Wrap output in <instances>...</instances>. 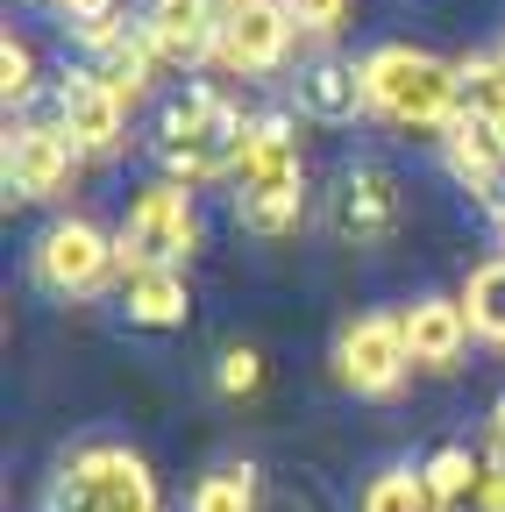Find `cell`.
I'll list each match as a JSON object with an SVG mask.
<instances>
[{"instance_id": "obj_6", "label": "cell", "mask_w": 505, "mask_h": 512, "mask_svg": "<svg viewBox=\"0 0 505 512\" xmlns=\"http://www.w3.org/2000/svg\"><path fill=\"white\" fill-rule=\"evenodd\" d=\"M29 278H36V292L65 299V306H86V299H100L107 285L121 292L114 228H100V221H86V214H57V221L29 242Z\"/></svg>"}, {"instance_id": "obj_17", "label": "cell", "mask_w": 505, "mask_h": 512, "mask_svg": "<svg viewBox=\"0 0 505 512\" xmlns=\"http://www.w3.org/2000/svg\"><path fill=\"white\" fill-rule=\"evenodd\" d=\"M463 313H470V335L484 349H505V256H484V264L463 278Z\"/></svg>"}, {"instance_id": "obj_19", "label": "cell", "mask_w": 505, "mask_h": 512, "mask_svg": "<svg viewBox=\"0 0 505 512\" xmlns=\"http://www.w3.org/2000/svg\"><path fill=\"white\" fill-rule=\"evenodd\" d=\"M420 477L434 484V498H441V505H477V484H484V448L441 441L434 456L420 463Z\"/></svg>"}, {"instance_id": "obj_16", "label": "cell", "mask_w": 505, "mask_h": 512, "mask_svg": "<svg viewBox=\"0 0 505 512\" xmlns=\"http://www.w3.org/2000/svg\"><path fill=\"white\" fill-rule=\"evenodd\" d=\"M121 313L136 328H185L193 320V285H185V271H129L121 278Z\"/></svg>"}, {"instance_id": "obj_15", "label": "cell", "mask_w": 505, "mask_h": 512, "mask_svg": "<svg viewBox=\"0 0 505 512\" xmlns=\"http://www.w3.org/2000/svg\"><path fill=\"white\" fill-rule=\"evenodd\" d=\"M441 164H449V178L470 192V200L491 214L498 207V185H505V150L491 136V121L484 114H463L449 121V136H441Z\"/></svg>"}, {"instance_id": "obj_4", "label": "cell", "mask_w": 505, "mask_h": 512, "mask_svg": "<svg viewBox=\"0 0 505 512\" xmlns=\"http://www.w3.org/2000/svg\"><path fill=\"white\" fill-rule=\"evenodd\" d=\"M43 512H164V491H157V470L121 441H86L57 463L50 491H43Z\"/></svg>"}, {"instance_id": "obj_12", "label": "cell", "mask_w": 505, "mask_h": 512, "mask_svg": "<svg viewBox=\"0 0 505 512\" xmlns=\"http://www.w3.org/2000/svg\"><path fill=\"white\" fill-rule=\"evenodd\" d=\"M143 36L157 43L164 72H207L221 43V0H143Z\"/></svg>"}, {"instance_id": "obj_26", "label": "cell", "mask_w": 505, "mask_h": 512, "mask_svg": "<svg viewBox=\"0 0 505 512\" xmlns=\"http://www.w3.org/2000/svg\"><path fill=\"white\" fill-rule=\"evenodd\" d=\"M477 512H505V470L484 463V484H477Z\"/></svg>"}, {"instance_id": "obj_13", "label": "cell", "mask_w": 505, "mask_h": 512, "mask_svg": "<svg viewBox=\"0 0 505 512\" xmlns=\"http://www.w3.org/2000/svg\"><path fill=\"white\" fill-rule=\"evenodd\" d=\"M292 86V114L321 121V128H356L370 107H363V72L356 57H335V50H313L299 57V72L285 79Z\"/></svg>"}, {"instance_id": "obj_28", "label": "cell", "mask_w": 505, "mask_h": 512, "mask_svg": "<svg viewBox=\"0 0 505 512\" xmlns=\"http://www.w3.org/2000/svg\"><path fill=\"white\" fill-rule=\"evenodd\" d=\"M242 8H257V0H221V22H228V15H242Z\"/></svg>"}, {"instance_id": "obj_5", "label": "cell", "mask_w": 505, "mask_h": 512, "mask_svg": "<svg viewBox=\"0 0 505 512\" xmlns=\"http://www.w3.org/2000/svg\"><path fill=\"white\" fill-rule=\"evenodd\" d=\"M207 228H200V207H193V192L171 185V178H150L129 214L114 221V249H121V278L129 271H185L200 256Z\"/></svg>"}, {"instance_id": "obj_1", "label": "cell", "mask_w": 505, "mask_h": 512, "mask_svg": "<svg viewBox=\"0 0 505 512\" xmlns=\"http://www.w3.org/2000/svg\"><path fill=\"white\" fill-rule=\"evenodd\" d=\"M356 72H363V107L370 121H385L399 128V136H427L441 143L449 136V121H463V72H456V57H434L420 43H370L356 57Z\"/></svg>"}, {"instance_id": "obj_3", "label": "cell", "mask_w": 505, "mask_h": 512, "mask_svg": "<svg viewBox=\"0 0 505 512\" xmlns=\"http://www.w3.org/2000/svg\"><path fill=\"white\" fill-rule=\"evenodd\" d=\"M235 221L249 235H292L306 221V157H299V121L292 107H249L242 157H235Z\"/></svg>"}, {"instance_id": "obj_27", "label": "cell", "mask_w": 505, "mask_h": 512, "mask_svg": "<svg viewBox=\"0 0 505 512\" xmlns=\"http://www.w3.org/2000/svg\"><path fill=\"white\" fill-rule=\"evenodd\" d=\"M491 235H498V256H505V207L491 214Z\"/></svg>"}, {"instance_id": "obj_22", "label": "cell", "mask_w": 505, "mask_h": 512, "mask_svg": "<svg viewBox=\"0 0 505 512\" xmlns=\"http://www.w3.org/2000/svg\"><path fill=\"white\" fill-rule=\"evenodd\" d=\"M257 384H264V356L257 349H249V342L221 349V363H214V392L221 399H257Z\"/></svg>"}, {"instance_id": "obj_20", "label": "cell", "mask_w": 505, "mask_h": 512, "mask_svg": "<svg viewBox=\"0 0 505 512\" xmlns=\"http://www.w3.org/2000/svg\"><path fill=\"white\" fill-rule=\"evenodd\" d=\"M185 512H264V484H257V463H221L193 484Z\"/></svg>"}, {"instance_id": "obj_2", "label": "cell", "mask_w": 505, "mask_h": 512, "mask_svg": "<svg viewBox=\"0 0 505 512\" xmlns=\"http://www.w3.org/2000/svg\"><path fill=\"white\" fill-rule=\"evenodd\" d=\"M242 128L249 114L214 86V79H185L178 93L157 100V128H150V157L171 185L200 192V185H221L235 178V157H242Z\"/></svg>"}, {"instance_id": "obj_10", "label": "cell", "mask_w": 505, "mask_h": 512, "mask_svg": "<svg viewBox=\"0 0 505 512\" xmlns=\"http://www.w3.org/2000/svg\"><path fill=\"white\" fill-rule=\"evenodd\" d=\"M299 50V22L285 15V0H257L221 22V43H214V72L228 79H278Z\"/></svg>"}, {"instance_id": "obj_14", "label": "cell", "mask_w": 505, "mask_h": 512, "mask_svg": "<svg viewBox=\"0 0 505 512\" xmlns=\"http://www.w3.org/2000/svg\"><path fill=\"white\" fill-rule=\"evenodd\" d=\"M399 328H406L413 370H456L463 349L477 342V335H470V313H463L456 292H420L413 306H399Z\"/></svg>"}, {"instance_id": "obj_24", "label": "cell", "mask_w": 505, "mask_h": 512, "mask_svg": "<svg viewBox=\"0 0 505 512\" xmlns=\"http://www.w3.org/2000/svg\"><path fill=\"white\" fill-rule=\"evenodd\" d=\"M57 15H65V29H86V22H100V15H114L121 0H50Z\"/></svg>"}, {"instance_id": "obj_8", "label": "cell", "mask_w": 505, "mask_h": 512, "mask_svg": "<svg viewBox=\"0 0 505 512\" xmlns=\"http://www.w3.org/2000/svg\"><path fill=\"white\" fill-rule=\"evenodd\" d=\"M50 114L65 121V136L79 143V157H86V164H107V157L129 150V121H136V114L121 107V93L93 72V64H65V72H57Z\"/></svg>"}, {"instance_id": "obj_23", "label": "cell", "mask_w": 505, "mask_h": 512, "mask_svg": "<svg viewBox=\"0 0 505 512\" xmlns=\"http://www.w3.org/2000/svg\"><path fill=\"white\" fill-rule=\"evenodd\" d=\"M285 15L299 22V36H313V43H335L342 36V22H349V0H285Z\"/></svg>"}, {"instance_id": "obj_25", "label": "cell", "mask_w": 505, "mask_h": 512, "mask_svg": "<svg viewBox=\"0 0 505 512\" xmlns=\"http://www.w3.org/2000/svg\"><path fill=\"white\" fill-rule=\"evenodd\" d=\"M484 463L505 470V392H498V406H491V420H484Z\"/></svg>"}, {"instance_id": "obj_11", "label": "cell", "mask_w": 505, "mask_h": 512, "mask_svg": "<svg viewBox=\"0 0 505 512\" xmlns=\"http://www.w3.org/2000/svg\"><path fill=\"white\" fill-rule=\"evenodd\" d=\"M399 221H406V185H399V171L392 164H349L342 171V185H335V235L349 242V249H385L392 235H399Z\"/></svg>"}, {"instance_id": "obj_18", "label": "cell", "mask_w": 505, "mask_h": 512, "mask_svg": "<svg viewBox=\"0 0 505 512\" xmlns=\"http://www.w3.org/2000/svg\"><path fill=\"white\" fill-rule=\"evenodd\" d=\"M356 512H449V505L434 498V484L420 477V463H385V470L363 484Z\"/></svg>"}, {"instance_id": "obj_7", "label": "cell", "mask_w": 505, "mask_h": 512, "mask_svg": "<svg viewBox=\"0 0 505 512\" xmlns=\"http://www.w3.org/2000/svg\"><path fill=\"white\" fill-rule=\"evenodd\" d=\"M86 157L65 136L57 114H22L8 121V143H0V178H8V200H65L79 185Z\"/></svg>"}, {"instance_id": "obj_21", "label": "cell", "mask_w": 505, "mask_h": 512, "mask_svg": "<svg viewBox=\"0 0 505 512\" xmlns=\"http://www.w3.org/2000/svg\"><path fill=\"white\" fill-rule=\"evenodd\" d=\"M43 93V72H36V43L22 29L0 36V100H8V114H29Z\"/></svg>"}, {"instance_id": "obj_9", "label": "cell", "mask_w": 505, "mask_h": 512, "mask_svg": "<svg viewBox=\"0 0 505 512\" xmlns=\"http://www.w3.org/2000/svg\"><path fill=\"white\" fill-rule=\"evenodd\" d=\"M335 377L349 384L356 399H392L399 384L413 377V349H406L399 313H356V320H342V335H335Z\"/></svg>"}, {"instance_id": "obj_29", "label": "cell", "mask_w": 505, "mask_h": 512, "mask_svg": "<svg viewBox=\"0 0 505 512\" xmlns=\"http://www.w3.org/2000/svg\"><path fill=\"white\" fill-rule=\"evenodd\" d=\"M498 64H505V43H498Z\"/></svg>"}]
</instances>
